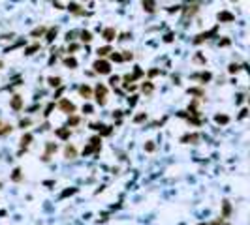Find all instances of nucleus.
<instances>
[{"label":"nucleus","instance_id":"f257e3e1","mask_svg":"<svg viewBox=\"0 0 250 225\" xmlns=\"http://www.w3.org/2000/svg\"><path fill=\"white\" fill-rule=\"evenodd\" d=\"M92 68H94L96 73H102V75H107L111 71V66H109V62H105V60H96Z\"/></svg>","mask_w":250,"mask_h":225},{"label":"nucleus","instance_id":"f03ea898","mask_svg":"<svg viewBox=\"0 0 250 225\" xmlns=\"http://www.w3.org/2000/svg\"><path fill=\"white\" fill-rule=\"evenodd\" d=\"M105 96H107V88L104 85H98L96 86V101H98L100 105H105Z\"/></svg>","mask_w":250,"mask_h":225},{"label":"nucleus","instance_id":"7ed1b4c3","mask_svg":"<svg viewBox=\"0 0 250 225\" xmlns=\"http://www.w3.org/2000/svg\"><path fill=\"white\" fill-rule=\"evenodd\" d=\"M58 109L62 113H66V115H73V113H75V105L71 103V101H68V100H62L58 103Z\"/></svg>","mask_w":250,"mask_h":225},{"label":"nucleus","instance_id":"20e7f679","mask_svg":"<svg viewBox=\"0 0 250 225\" xmlns=\"http://www.w3.org/2000/svg\"><path fill=\"white\" fill-rule=\"evenodd\" d=\"M218 21L220 23H233L235 17H233V13H229V11H220L218 13Z\"/></svg>","mask_w":250,"mask_h":225},{"label":"nucleus","instance_id":"39448f33","mask_svg":"<svg viewBox=\"0 0 250 225\" xmlns=\"http://www.w3.org/2000/svg\"><path fill=\"white\" fill-rule=\"evenodd\" d=\"M45 148H47V152H45V156H43V161H49L51 154H53V152H57V145H55V143H47V145H45Z\"/></svg>","mask_w":250,"mask_h":225},{"label":"nucleus","instance_id":"423d86ee","mask_svg":"<svg viewBox=\"0 0 250 225\" xmlns=\"http://www.w3.org/2000/svg\"><path fill=\"white\" fill-rule=\"evenodd\" d=\"M197 141H200V135L197 133H188V135L181 137V143H197Z\"/></svg>","mask_w":250,"mask_h":225},{"label":"nucleus","instance_id":"0eeeda50","mask_svg":"<svg viewBox=\"0 0 250 225\" xmlns=\"http://www.w3.org/2000/svg\"><path fill=\"white\" fill-rule=\"evenodd\" d=\"M12 109L13 111H21V107H23V100H21V96H13V100H12Z\"/></svg>","mask_w":250,"mask_h":225},{"label":"nucleus","instance_id":"6e6552de","mask_svg":"<svg viewBox=\"0 0 250 225\" xmlns=\"http://www.w3.org/2000/svg\"><path fill=\"white\" fill-rule=\"evenodd\" d=\"M213 34H216V28H211L209 32H205V34H200V36H196V39H194V43H201L203 39H207L209 36H213Z\"/></svg>","mask_w":250,"mask_h":225},{"label":"nucleus","instance_id":"1a4fd4ad","mask_svg":"<svg viewBox=\"0 0 250 225\" xmlns=\"http://www.w3.org/2000/svg\"><path fill=\"white\" fill-rule=\"evenodd\" d=\"M143 8H145V11L152 13L156 9V2H154V0H143Z\"/></svg>","mask_w":250,"mask_h":225},{"label":"nucleus","instance_id":"9d476101","mask_svg":"<svg viewBox=\"0 0 250 225\" xmlns=\"http://www.w3.org/2000/svg\"><path fill=\"white\" fill-rule=\"evenodd\" d=\"M55 135L60 137V139H70V128H60V130L55 131Z\"/></svg>","mask_w":250,"mask_h":225},{"label":"nucleus","instance_id":"9b49d317","mask_svg":"<svg viewBox=\"0 0 250 225\" xmlns=\"http://www.w3.org/2000/svg\"><path fill=\"white\" fill-rule=\"evenodd\" d=\"M102 36H104L105 42H113V39H115V28H105Z\"/></svg>","mask_w":250,"mask_h":225},{"label":"nucleus","instance_id":"f8f14e48","mask_svg":"<svg viewBox=\"0 0 250 225\" xmlns=\"http://www.w3.org/2000/svg\"><path fill=\"white\" fill-rule=\"evenodd\" d=\"M64 154H66V158H68V160H71V158L77 156V150H75V146L68 145V146H66V150H64Z\"/></svg>","mask_w":250,"mask_h":225},{"label":"nucleus","instance_id":"ddd939ff","mask_svg":"<svg viewBox=\"0 0 250 225\" xmlns=\"http://www.w3.org/2000/svg\"><path fill=\"white\" fill-rule=\"evenodd\" d=\"M79 94L83 96V98H90V96H92V90L85 85V86H81V88H79Z\"/></svg>","mask_w":250,"mask_h":225},{"label":"nucleus","instance_id":"4468645a","mask_svg":"<svg viewBox=\"0 0 250 225\" xmlns=\"http://www.w3.org/2000/svg\"><path fill=\"white\" fill-rule=\"evenodd\" d=\"M64 66H68V68H77V60L75 58H71V56H68V58H64Z\"/></svg>","mask_w":250,"mask_h":225},{"label":"nucleus","instance_id":"2eb2a0df","mask_svg":"<svg viewBox=\"0 0 250 225\" xmlns=\"http://www.w3.org/2000/svg\"><path fill=\"white\" fill-rule=\"evenodd\" d=\"M188 94H194V96H197V98H203L205 92H203L201 88H188Z\"/></svg>","mask_w":250,"mask_h":225},{"label":"nucleus","instance_id":"dca6fc26","mask_svg":"<svg viewBox=\"0 0 250 225\" xmlns=\"http://www.w3.org/2000/svg\"><path fill=\"white\" fill-rule=\"evenodd\" d=\"M214 120H216L218 124H228V122H229V118H228L226 115H216V116H214Z\"/></svg>","mask_w":250,"mask_h":225},{"label":"nucleus","instance_id":"f3484780","mask_svg":"<svg viewBox=\"0 0 250 225\" xmlns=\"http://www.w3.org/2000/svg\"><path fill=\"white\" fill-rule=\"evenodd\" d=\"M81 39H83L85 43H89L90 39H92V34H90V32H86V30H83V32H81Z\"/></svg>","mask_w":250,"mask_h":225},{"label":"nucleus","instance_id":"a211bd4d","mask_svg":"<svg viewBox=\"0 0 250 225\" xmlns=\"http://www.w3.org/2000/svg\"><path fill=\"white\" fill-rule=\"evenodd\" d=\"M30 141H32V135H30V133L23 135V139H21V146H28V145H30Z\"/></svg>","mask_w":250,"mask_h":225},{"label":"nucleus","instance_id":"6ab92c4d","mask_svg":"<svg viewBox=\"0 0 250 225\" xmlns=\"http://www.w3.org/2000/svg\"><path fill=\"white\" fill-rule=\"evenodd\" d=\"M79 122H81V118H79V116H75V115H71V118L68 120V126H77V124H79Z\"/></svg>","mask_w":250,"mask_h":225},{"label":"nucleus","instance_id":"aec40b11","mask_svg":"<svg viewBox=\"0 0 250 225\" xmlns=\"http://www.w3.org/2000/svg\"><path fill=\"white\" fill-rule=\"evenodd\" d=\"M12 180H13V182H19V180H21V169H15V171H13Z\"/></svg>","mask_w":250,"mask_h":225},{"label":"nucleus","instance_id":"412c9836","mask_svg":"<svg viewBox=\"0 0 250 225\" xmlns=\"http://www.w3.org/2000/svg\"><path fill=\"white\" fill-rule=\"evenodd\" d=\"M96 53H98V56H105V54L111 53V49H109V47H100L98 51H96Z\"/></svg>","mask_w":250,"mask_h":225},{"label":"nucleus","instance_id":"4be33fe9","mask_svg":"<svg viewBox=\"0 0 250 225\" xmlns=\"http://www.w3.org/2000/svg\"><path fill=\"white\" fill-rule=\"evenodd\" d=\"M43 34H45V28H43V27L34 28V30H32V36H43Z\"/></svg>","mask_w":250,"mask_h":225},{"label":"nucleus","instance_id":"5701e85b","mask_svg":"<svg viewBox=\"0 0 250 225\" xmlns=\"http://www.w3.org/2000/svg\"><path fill=\"white\" fill-rule=\"evenodd\" d=\"M229 212H231V206H229V203L228 201H224V216H229Z\"/></svg>","mask_w":250,"mask_h":225},{"label":"nucleus","instance_id":"b1692460","mask_svg":"<svg viewBox=\"0 0 250 225\" xmlns=\"http://www.w3.org/2000/svg\"><path fill=\"white\" fill-rule=\"evenodd\" d=\"M8 131H12V126H8V124L6 126H0V135H6Z\"/></svg>","mask_w":250,"mask_h":225},{"label":"nucleus","instance_id":"393cba45","mask_svg":"<svg viewBox=\"0 0 250 225\" xmlns=\"http://www.w3.org/2000/svg\"><path fill=\"white\" fill-rule=\"evenodd\" d=\"M57 36V28H51L49 34H47V42H53V38Z\"/></svg>","mask_w":250,"mask_h":225},{"label":"nucleus","instance_id":"a878e982","mask_svg":"<svg viewBox=\"0 0 250 225\" xmlns=\"http://www.w3.org/2000/svg\"><path fill=\"white\" fill-rule=\"evenodd\" d=\"M49 85L51 86H58L60 85V79L58 77H49Z\"/></svg>","mask_w":250,"mask_h":225},{"label":"nucleus","instance_id":"bb28decb","mask_svg":"<svg viewBox=\"0 0 250 225\" xmlns=\"http://www.w3.org/2000/svg\"><path fill=\"white\" fill-rule=\"evenodd\" d=\"M38 49H40V45H32V47H28L27 51H24V53H27V54H34Z\"/></svg>","mask_w":250,"mask_h":225},{"label":"nucleus","instance_id":"cd10ccee","mask_svg":"<svg viewBox=\"0 0 250 225\" xmlns=\"http://www.w3.org/2000/svg\"><path fill=\"white\" fill-rule=\"evenodd\" d=\"M228 70H229V73H237V71L241 70V68H239L237 64H229V68H228Z\"/></svg>","mask_w":250,"mask_h":225},{"label":"nucleus","instance_id":"c85d7f7f","mask_svg":"<svg viewBox=\"0 0 250 225\" xmlns=\"http://www.w3.org/2000/svg\"><path fill=\"white\" fill-rule=\"evenodd\" d=\"M145 150H147V152H152V150H154V143H152V141H149V143L145 145Z\"/></svg>","mask_w":250,"mask_h":225},{"label":"nucleus","instance_id":"c756f323","mask_svg":"<svg viewBox=\"0 0 250 225\" xmlns=\"http://www.w3.org/2000/svg\"><path fill=\"white\" fill-rule=\"evenodd\" d=\"M111 60H117V62H122V54H119V53H113V54H111Z\"/></svg>","mask_w":250,"mask_h":225},{"label":"nucleus","instance_id":"7c9ffc66","mask_svg":"<svg viewBox=\"0 0 250 225\" xmlns=\"http://www.w3.org/2000/svg\"><path fill=\"white\" fill-rule=\"evenodd\" d=\"M53 107H55V103H49V105H47V109H45V113H43V115H45V116H49V115H51V111H53Z\"/></svg>","mask_w":250,"mask_h":225},{"label":"nucleus","instance_id":"2f4dec72","mask_svg":"<svg viewBox=\"0 0 250 225\" xmlns=\"http://www.w3.org/2000/svg\"><path fill=\"white\" fill-rule=\"evenodd\" d=\"M132 56H134V54H132L130 51H124V56H122V60H132Z\"/></svg>","mask_w":250,"mask_h":225},{"label":"nucleus","instance_id":"473e14b6","mask_svg":"<svg viewBox=\"0 0 250 225\" xmlns=\"http://www.w3.org/2000/svg\"><path fill=\"white\" fill-rule=\"evenodd\" d=\"M145 118H147V115H145V113H141V115H137V116H135V122H143Z\"/></svg>","mask_w":250,"mask_h":225},{"label":"nucleus","instance_id":"72a5a7b5","mask_svg":"<svg viewBox=\"0 0 250 225\" xmlns=\"http://www.w3.org/2000/svg\"><path fill=\"white\" fill-rule=\"evenodd\" d=\"M197 77H200L201 81H209V79H211V73H201V75H197Z\"/></svg>","mask_w":250,"mask_h":225},{"label":"nucleus","instance_id":"f704fd0d","mask_svg":"<svg viewBox=\"0 0 250 225\" xmlns=\"http://www.w3.org/2000/svg\"><path fill=\"white\" fill-rule=\"evenodd\" d=\"M77 190H75V188H71V190H66L64 193H62V197H68V195H71V193H75Z\"/></svg>","mask_w":250,"mask_h":225},{"label":"nucleus","instance_id":"c9c22d12","mask_svg":"<svg viewBox=\"0 0 250 225\" xmlns=\"http://www.w3.org/2000/svg\"><path fill=\"white\" fill-rule=\"evenodd\" d=\"M83 113H85V115H90V113H92V107H90V105H85V107H83Z\"/></svg>","mask_w":250,"mask_h":225},{"label":"nucleus","instance_id":"e433bc0d","mask_svg":"<svg viewBox=\"0 0 250 225\" xmlns=\"http://www.w3.org/2000/svg\"><path fill=\"white\" fill-rule=\"evenodd\" d=\"M143 90H145V92H152V85H151V83L143 85Z\"/></svg>","mask_w":250,"mask_h":225},{"label":"nucleus","instance_id":"4c0bfd02","mask_svg":"<svg viewBox=\"0 0 250 225\" xmlns=\"http://www.w3.org/2000/svg\"><path fill=\"white\" fill-rule=\"evenodd\" d=\"M158 73H160V71H158V70H151V71H149V77H156Z\"/></svg>","mask_w":250,"mask_h":225},{"label":"nucleus","instance_id":"58836bf2","mask_svg":"<svg viewBox=\"0 0 250 225\" xmlns=\"http://www.w3.org/2000/svg\"><path fill=\"white\" fill-rule=\"evenodd\" d=\"M109 83H111V85L115 86L117 83H119V77H117V75H115V77H111V79H109Z\"/></svg>","mask_w":250,"mask_h":225},{"label":"nucleus","instance_id":"ea45409f","mask_svg":"<svg viewBox=\"0 0 250 225\" xmlns=\"http://www.w3.org/2000/svg\"><path fill=\"white\" fill-rule=\"evenodd\" d=\"M135 101H137V96H132V100H128V103L130 105H135Z\"/></svg>","mask_w":250,"mask_h":225},{"label":"nucleus","instance_id":"a19ab883","mask_svg":"<svg viewBox=\"0 0 250 225\" xmlns=\"http://www.w3.org/2000/svg\"><path fill=\"white\" fill-rule=\"evenodd\" d=\"M21 128H24V126H30V120H21V124H19Z\"/></svg>","mask_w":250,"mask_h":225},{"label":"nucleus","instance_id":"79ce46f5","mask_svg":"<svg viewBox=\"0 0 250 225\" xmlns=\"http://www.w3.org/2000/svg\"><path fill=\"white\" fill-rule=\"evenodd\" d=\"M220 45H222V47H228V45H229V39H222Z\"/></svg>","mask_w":250,"mask_h":225},{"label":"nucleus","instance_id":"37998d69","mask_svg":"<svg viewBox=\"0 0 250 225\" xmlns=\"http://www.w3.org/2000/svg\"><path fill=\"white\" fill-rule=\"evenodd\" d=\"M0 68H2V62H0Z\"/></svg>","mask_w":250,"mask_h":225},{"label":"nucleus","instance_id":"c03bdc74","mask_svg":"<svg viewBox=\"0 0 250 225\" xmlns=\"http://www.w3.org/2000/svg\"><path fill=\"white\" fill-rule=\"evenodd\" d=\"M201 225H205V223H201Z\"/></svg>","mask_w":250,"mask_h":225},{"label":"nucleus","instance_id":"a18cd8bd","mask_svg":"<svg viewBox=\"0 0 250 225\" xmlns=\"http://www.w3.org/2000/svg\"><path fill=\"white\" fill-rule=\"evenodd\" d=\"M0 126H2V124H0Z\"/></svg>","mask_w":250,"mask_h":225}]
</instances>
